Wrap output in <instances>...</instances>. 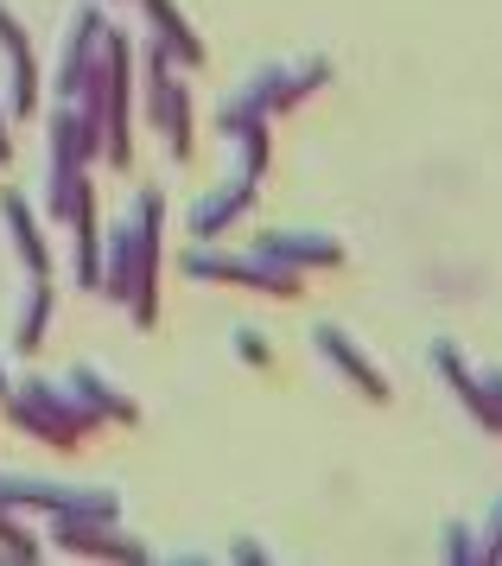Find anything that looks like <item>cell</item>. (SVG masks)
Wrapping results in <instances>:
<instances>
[{
	"mask_svg": "<svg viewBox=\"0 0 502 566\" xmlns=\"http://www.w3.org/2000/svg\"><path fill=\"white\" fill-rule=\"evenodd\" d=\"M153 115H166V134H172V154H191V115H185V90L166 71V52H153Z\"/></svg>",
	"mask_w": 502,
	"mask_h": 566,
	"instance_id": "cell-1",
	"label": "cell"
}]
</instances>
